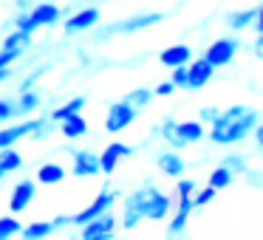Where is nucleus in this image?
<instances>
[{"instance_id": "nucleus-40", "label": "nucleus", "mask_w": 263, "mask_h": 240, "mask_svg": "<svg viewBox=\"0 0 263 240\" xmlns=\"http://www.w3.org/2000/svg\"><path fill=\"white\" fill-rule=\"evenodd\" d=\"M252 133H255V144L263 150V122H260V119H257L255 127H252Z\"/></svg>"}, {"instance_id": "nucleus-1", "label": "nucleus", "mask_w": 263, "mask_h": 240, "mask_svg": "<svg viewBox=\"0 0 263 240\" xmlns=\"http://www.w3.org/2000/svg\"><path fill=\"white\" fill-rule=\"evenodd\" d=\"M173 201L167 192H161L156 184H142L139 189H133L130 195H125V201H122V229H136L139 223L144 221H167L173 212Z\"/></svg>"}, {"instance_id": "nucleus-23", "label": "nucleus", "mask_w": 263, "mask_h": 240, "mask_svg": "<svg viewBox=\"0 0 263 240\" xmlns=\"http://www.w3.org/2000/svg\"><path fill=\"white\" fill-rule=\"evenodd\" d=\"M54 232H57L54 221H34L26 229H20V234H23L26 240H40V237H48V234H54Z\"/></svg>"}, {"instance_id": "nucleus-5", "label": "nucleus", "mask_w": 263, "mask_h": 240, "mask_svg": "<svg viewBox=\"0 0 263 240\" xmlns=\"http://www.w3.org/2000/svg\"><path fill=\"white\" fill-rule=\"evenodd\" d=\"M136 108H130V105L125 102V99H119V102H114L108 108V113H105V130L108 133H122L127 130V127L136 122Z\"/></svg>"}, {"instance_id": "nucleus-6", "label": "nucleus", "mask_w": 263, "mask_h": 240, "mask_svg": "<svg viewBox=\"0 0 263 240\" xmlns=\"http://www.w3.org/2000/svg\"><path fill=\"white\" fill-rule=\"evenodd\" d=\"M71 172L77 178L99 175V153H93V150H71Z\"/></svg>"}, {"instance_id": "nucleus-34", "label": "nucleus", "mask_w": 263, "mask_h": 240, "mask_svg": "<svg viewBox=\"0 0 263 240\" xmlns=\"http://www.w3.org/2000/svg\"><path fill=\"white\" fill-rule=\"evenodd\" d=\"M14 29H20V31H29V34H34V31H37V26L31 23L29 12H20L17 17H14Z\"/></svg>"}, {"instance_id": "nucleus-11", "label": "nucleus", "mask_w": 263, "mask_h": 240, "mask_svg": "<svg viewBox=\"0 0 263 240\" xmlns=\"http://www.w3.org/2000/svg\"><path fill=\"white\" fill-rule=\"evenodd\" d=\"M93 26H99V9L85 6V9H80V12H74L71 17H65L63 29H65V34H80V31H88V29H93Z\"/></svg>"}, {"instance_id": "nucleus-22", "label": "nucleus", "mask_w": 263, "mask_h": 240, "mask_svg": "<svg viewBox=\"0 0 263 240\" xmlns=\"http://www.w3.org/2000/svg\"><path fill=\"white\" fill-rule=\"evenodd\" d=\"M40 108V93L37 91H20V96H17V102H14V113L17 116H29V113H34V110Z\"/></svg>"}, {"instance_id": "nucleus-29", "label": "nucleus", "mask_w": 263, "mask_h": 240, "mask_svg": "<svg viewBox=\"0 0 263 240\" xmlns=\"http://www.w3.org/2000/svg\"><path fill=\"white\" fill-rule=\"evenodd\" d=\"M20 221L14 215H3L0 217V240H9V237H14V234H20Z\"/></svg>"}, {"instance_id": "nucleus-3", "label": "nucleus", "mask_w": 263, "mask_h": 240, "mask_svg": "<svg viewBox=\"0 0 263 240\" xmlns=\"http://www.w3.org/2000/svg\"><path fill=\"white\" fill-rule=\"evenodd\" d=\"M114 204H116V192H114L110 187H105L102 192H99L97 198H93L91 204L85 206V209H80L77 215H68V217H71V226H82V223L93 221L97 215H102V212L114 209Z\"/></svg>"}, {"instance_id": "nucleus-12", "label": "nucleus", "mask_w": 263, "mask_h": 240, "mask_svg": "<svg viewBox=\"0 0 263 240\" xmlns=\"http://www.w3.org/2000/svg\"><path fill=\"white\" fill-rule=\"evenodd\" d=\"M161 20H164V14H161V12H144V14H133V17L122 20V23L110 26L108 31H122V34H133V31H144V29H150V26L161 23Z\"/></svg>"}, {"instance_id": "nucleus-25", "label": "nucleus", "mask_w": 263, "mask_h": 240, "mask_svg": "<svg viewBox=\"0 0 263 240\" xmlns=\"http://www.w3.org/2000/svg\"><path fill=\"white\" fill-rule=\"evenodd\" d=\"M176 122H178V119H173V116H164V122H161V125H159V136L164 138V142L170 144L173 150H181L184 144H181V138H178Z\"/></svg>"}, {"instance_id": "nucleus-17", "label": "nucleus", "mask_w": 263, "mask_h": 240, "mask_svg": "<svg viewBox=\"0 0 263 240\" xmlns=\"http://www.w3.org/2000/svg\"><path fill=\"white\" fill-rule=\"evenodd\" d=\"M176 130H178V138H181V144L187 147V144H198L201 138L206 136V125L198 119H187V122H176Z\"/></svg>"}, {"instance_id": "nucleus-35", "label": "nucleus", "mask_w": 263, "mask_h": 240, "mask_svg": "<svg viewBox=\"0 0 263 240\" xmlns=\"http://www.w3.org/2000/svg\"><path fill=\"white\" fill-rule=\"evenodd\" d=\"M173 71V76H170V82L176 88H184L187 85V65H176V68H170Z\"/></svg>"}, {"instance_id": "nucleus-10", "label": "nucleus", "mask_w": 263, "mask_h": 240, "mask_svg": "<svg viewBox=\"0 0 263 240\" xmlns=\"http://www.w3.org/2000/svg\"><path fill=\"white\" fill-rule=\"evenodd\" d=\"M127 155H133V147L125 142H110L108 147L99 153V172L102 175H110V172L116 170V164H119L122 158H127Z\"/></svg>"}, {"instance_id": "nucleus-41", "label": "nucleus", "mask_w": 263, "mask_h": 240, "mask_svg": "<svg viewBox=\"0 0 263 240\" xmlns=\"http://www.w3.org/2000/svg\"><path fill=\"white\" fill-rule=\"evenodd\" d=\"M9 76H12V68H9V65H6V68H0V82H6Z\"/></svg>"}, {"instance_id": "nucleus-13", "label": "nucleus", "mask_w": 263, "mask_h": 240, "mask_svg": "<svg viewBox=\"0 0 263 240\" xmlns=\"http://www.w3.org/2000/svg\"><path fill=\"white\" fill-rule=\"evenodd\" d=\"M193 209H195L193 198H176V201H173L170 226H167V232H170V234H181L184 229H187V221H190V215H193Z\"/></svg>"}, {"instance_id": "nucleus-42", "label": "nucleus", "mask_w": 263, "mask_h": 240, "mask_svg": "<svg viewBox=\"0 0 263 240\" xmlns=\"http://www.w3.org/2000/svg\"><path fill=\"white\" fill-rule=\"evenodd\" d=\"M17 9H20V12H26V9H31V0H17Z\"/></svg>"}, {"instance_id": "nucleus-43", "label": "nucleus", "mask_w": 263, "mask_h": 240, "mask_svg": "<svg viewBox=\"0 0 263 240\" xmlns=\"http://www.w3.org/2000/svg\"><path fill=\"white\" fill-rule=\"evenodd\" d=\"M3 175H6V172H3V170H0V181H3Z\"/></svg>"}, {"instance_id": "nucleus-28", "label": "nucleus", "mask_w": 263, "mask_h": 240, "mask_svg": "<svg viewBox=\"0 0 263 240\" xmlns=\"http://www.w3.org/2000/svg\"><path fill=\"white\" fill-rule=\"evenodd\" d=\"M125 102L130 105V108L142 110V108H147V105L153 102V91H150V88H133V91L125 96Z\"/></svg>"}, {"instance_id": "nucleus-21", "label": "nucleus", "mask_w": 263, "mask_h": 240, "mask_svg": "<svg viewBox=\"0 0 263 240\" xmlns=\"http://www.w3.org/2000/svg\"><path fill=\"white\" fill-rule=\"evenodd\" d=\"M85 105H88V99H85V96H74V99H68L65 105H60V108H54V110H51L48 122H54V125H57V122H63L65 116H71V113H82V108H85Z\"/></svg>"}, {"instance_id": "nucleus-32", "label": "nucleus", "mask_w": 263, "mask_h": 240, "mask_svg": "<svg viewBox=\"0 0 263 240\" xmlns=\"http://www.w3.org/2000/svg\"><path fill=\"white\" fill-rule=\"evenodd\" d=\"M193 192H195V181H193V178L178 175L176 178V198H193Z\"/></svg>"}, {"instance_id": "nucleus-19", "label": "nucleus", "mask_w": 263, "mask_h": 240, "mask_svg": "<svg viewBox=\"0 0 263 240\" xmlns=\"http://www.w3.org/2000/svg\"><path fill=\"white\" fill-rule=\"evenodd\" d=\"M65 175H68V170H65L63 164H57V161H46V164L37 170V184H63Z\"/></svg>"}, {"instance_id": "nucleus-31", "label": "nucleus", "mask_w": 263, "mask_h": 240, "mask_svg": "<svg viewBox=\"0 0 263 240\" xmlns=\"http://www.w3.org/2000/svg\"><path fill=\"white\" fill-rule=\"evenodd\" d=\"M215 195H218V189L215 187H210V184H206V187H195V192H193V204L195 206H206V204H212V201H215Z\"/></svg>"}, {"instance_id": "nucleus-39", "label": "nucleus", "mask_w": 263, "mask_h": 240, "mask_svg": "<svg viewBox=\"0 0 263 240\" xmlns=\"http://www.w3.org/2000/svg\"><path fill=\"white\" fill-rule=\"evenodd\" d=\"M252 29L263 31V3H260V6H255V20H252Z\"/></svg>"}, {"instance_id": "nucleus-20", "label": "nucleus", "mask_w": 263, "mask_h": 240, "mask_svg": "<svg viewBox=\"0 0 263 240\" xmlns=\"http://www.w3.org/2000/svg\"><path fill=\"white\" fill-rule=\"evenodd\" d=\"M29 46H31V34H29V31L14 29L12 34L3 40V48H0V51H14V54H20V57H23V51H29Z\"/></svg>"}, {"instance_id": "nucleus-37", "label": "nucleus", "mask_w": 263, "mask_h": 240, "mask_svg": "<svg viewBox=\"0 0 263 240\" xmlns=\"http://www.w3.org/2000/svg\"><path fill=\"white\" fill-rule=\"evenodd\" d=\"M173 91H176V85H173V82L167 79V82H161V85H156V88H153V96H170Z\"/></svg>"}, {"instance_id": "nucleus-7", "label": "nucleus", "mask_w": 263, "mask_h": 240, "mask_svg": "<svg viewBox=\"0 0 263 240\" xmlns=\"http://www.w3.org/2000/svg\"><path fill=\"white\" fill-rule=\"evenodd\" d=\"M37 195V181H31V178H23V181L14 184L12 195H9V212L12 215H20V212L29 209V204L34 201Z\"/></svg>"}, {"instance_id": "nucleus-4", "label": "nucleus", "mask_w": 263, "mask_h": 240, "mask_svg": "<svg viewBox=\"0 0 263 240\" xmlns=\"http://www.w3.org/2000/svg\"><path fill=\"white\" fill-rule=\"evenodd\" d=\"M240 43L235 40V37H218V40H212L210 46H206L204 51V59L210 65H215V68H221V65H229L235 59V54H238Z\"/></svg>"}, {"instance_id": "nucleus-36", "label": "nucleus", "mask_w": 263, "mask_h": 240, "mask_svg": "<svg viewBox=\"0 0 263 240\" xmlns=\"http://www.w3.org/2000/svg\"><path fill=\"white\" fill-rule=\"evenodd\" d=\"M218 113H221L218 108H212V105H206V108H201V110H198V122H204V125H212V122L218 119Z\"/></svg>"}, {"instance_id": "nucleus-26", "label": "nucleus", "mask_w": 263, "mask_h": 240, "mask_svg": "<svg viewBox=\"0 0 263 240\" xmlns=\"http://www.w3.org/2000/svg\"><path fill=\"white\" fill-rule=\"evenodd\" d=\"M232 181H235V172H232V170H227L223 164H218L215 170L210 172V181H206V184H210V187H215L218 192H221V189L232 187Z\"/></svg>"}, {"instance_id": "nucleus-33", "label": "nucleus", "mask_w": 263, "mask_h": 240, "mask_svg": "<svg viewBox=\"0 0 263 240\" xmlns=\"http://www.w3.org/2000/svg\"><path fill=\"white\" fill-rule=\"evenodd\" d=\"M14 102L12 99H0V125H6V122H12L14 119Z\"/></svg>"}, {"instance_id": "nucleus-2", "label": "nucleus", "mask_w": 263, "mask_h": 240, "mask_svg": "<svg viewBox=\"0 0 263 240\" xmlns=\"http://www.w3.org/2000/svg\"><path fill=\"white\" fill-rule=\"evenodd\" d=\"M260 113L249 105H232V108L221 110L218 119L210 125V142L218 147H235L243 138L252 136V127L257 125Z\"/></svg>"}, {"instance_id": "nucleus-14", "label": "nucleus", "mask_w": 263, "mask_h": 240, "mask_svg": "<svg viewBox=\"0 0 263 240\" xmlns=\"http://www.w3.org/2000/svg\"><path fill=\"white\" fill-rule=\"evenodd\" d=\"M156 167H159L167 178H178V175H184V172H187V161H184V155L178 153V150H173V147L164 150V153H159Z\"/></svg>"}, {"instance_id": "nucleus-24", "label": "nucleus", "mask_w": 263, "mask_h": 240, "mask_svg": "<svg viewBox=\"0 0 263 240\" xmlns=\"http://www.w3.org/2000/svg\"><path fill=\"white\" fill-rule=\"evenodd\" d=\"M23 167V155L17 153L14 147H0V170L6 172H17Z\"/></svg>"}, {"instance_id": "nucleus-27", "label": "nucleus", "mask_w": 263, "mask_h": 240, "mask_svg": "<svg viewBox=\"0 0 263 240\" xmlns=\"http://www.w3.org/2000/svg\"><path fill=\"white\" fill-rule=\"evenodd\" d=\"M252 20H255V9H243V12H232L227 17V26L232 31H243L252 26Z\"/></svg>"}, {"instance_id": "nucleus-9", "label": "nucleus", "mask_w": 263, "mask_h": 240, "mask_svg": "<svg viewBox=\"0 0 263 240\" xmlns=\"http://www.w3.org/2000/svg\"><path fill=\"white\" fill-rule=\"evenodd\" d=\"M212 76H215V65H210L204 57L201 59H190L187 63V91H201V88L206 85V82H212Z\"/></svg>"}, {"instance_id": "nucleus-18", "label": "nucleus", "mask_w": 263, "mask_h": 240, "mask_svg": "<svg viewBox=\"0 0 263 240\" xmlns=\"http://www.w3.org/2000/svg\"><path fill=\"white\" fill-rule=\"evenodd\" d=\"M57 125H60V133H63L65 138H82L88 133V122L82 113H71V116H65L63 122H57Z\"/></svg>"}, {"instance_id": "nucleus-38", "label": "nucleus", "mask_w": 263, "mask_h": 240, "mask_svg": "<svg viewBox=\"0 0 263 240\" xmlns=\"http://www.w3.org/2000/svg\"><path fill=\"white\" fill-rule=\"evenodd\" d=\"M252 54L255 59H263V31H257V37L252 40Z\"/></svg>"}, {"instance_id": "nucleus-15", "label": "nucleus", "mask_w": 263, "mask_h": 240, "mask_svg": "<svg viewBox=\"0 0 263 240\" xmlns=\"http://www.w3.org/2000/svg\"><path fill=\"white\" fill-rule=\"evenodd\" d=\"M31 17V23L37 26V29H46V26H54L60 23V17H63V12H60L57 3H37V6L26 9Z\"/></svg>"}, {"instance_id": "nucleus-8", "label": "nucleus", "mask_w": 263, "mask_h": 240, "mask_svg": "<svg viewBox=\"0 0 263 240\" xmlns=\"http://www.w3.org/2000/svg\"><path fill=\"white\" fill-rule=\"evenodd\" d=\"M114 229H116V217L110 215V209H108V212H102V215H97L93 221L82 223L80 232L85 240H105V237L114 234Z\"/></svg>"}, {"instance_id": "nucleus-30", "label": "nucleus", "mask_w": 263, "mask_h": 240, "mask_svg": "<svg viewBox=\"0 0 263 240\" xmlns=\"http://www.w3.org/2000/svg\"><path fill=\"white\" fill-rule=\"evenodd\" d=\"M223 167H227V170H232L235 175H238V172H246L249 170V161H246V155H240V153H229L227 158L221 161Z\"/></svg>"}, {"instance_id": "nucleus-16", "label": "nucleus", "mask_w": 263, "mask_h": 240, "mask_svg": "<svg viewBox=\"0 0 263 240\" xmlns=\"http://www.w3.org/2000/svg\"><path fill=\"white\" fill-rule=\"evenodd\" d=\"M161 65L164 68H176V65H187L193 59V48L184 46V43H176V46H167L164 51L159 54Z\"/></svg>"}]
</instances>
